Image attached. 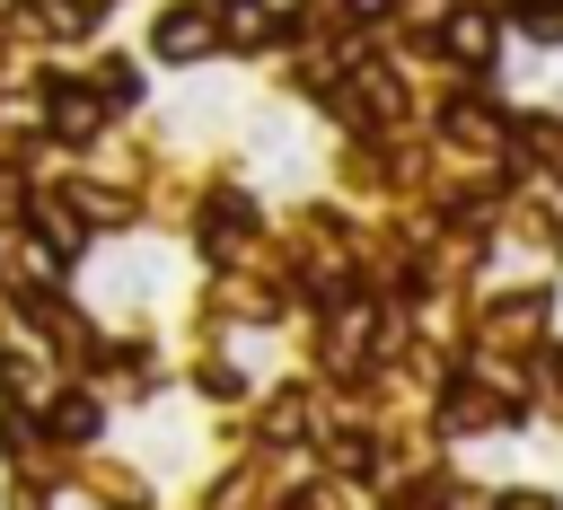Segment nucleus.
Wrapping results in <instances>:
<instances>
[{
    "label": "nucleus",
    "mask_w": 563,
    "mask_h": 510,
    "mask_svg": "<svg viewBox=\"0 0 563 510\" xmlns=\"http://www.w3.org/2000/svg\"><path fill=\"white\" fill-rule=\"evenodd\" d=\"M158 53H202V26H194V18H167V26H158Z\"/></svg>",
    "instance_id": "obj_1"
}]
</instances>
